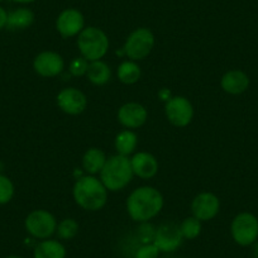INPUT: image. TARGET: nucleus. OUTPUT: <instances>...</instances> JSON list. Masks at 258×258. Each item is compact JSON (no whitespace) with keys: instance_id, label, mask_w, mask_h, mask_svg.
Returning <instances> with one entry per match:
<instances>
[{"instance_id":"f257e3e1","label":"nucleus","mask_w":258,"mask_h":258,"mask_svg":"<svg viewBox=\"0 0 258 258\" xmlns=\"http://www.w3.org/2000/svg\"><path fill=\"white\" fill-rule=\"evenodd\" d=\"M163 195L153 186L135 188L126 198V213L135 222H150L163 209Z\"/></svg>"},{"instance_id":"f03ea898","label":"nucleus","mask_w":258,"mask_h":258,"mask_svg":"<svg viewBox=\"0 0 258 258\" xmlns=\"http://www.w3.org/2000/svg\"><path fill=\"white\" fill-rule=\"evenodd\" d=\"M74 200L86 212H99L108 203V190L101 180L93 175L78 178L73 188Z\"/></svg>"},{"instance_id":"7ed1b4c3","label":"nucleus","mask_w":258,"mask_h":258,"mask_svg":"<svg viewBox=\"0 0 258 258\" xmlns=\"http://www.w3.org/2000/svg\"><path fill=\"white\" fill-rule=\"evenodd\" d=\"M133 173L131 158L128 156L114 155L106 160L103 170L100 171V180L108 191H120L125 188L132 181Z\"/></svg>"},{"instance_id":"20e7f679","label":"nucleus","mask_w":258,"mask_h":258,"mask_svg":"<svg viewBox=\"0 0 258 258\" xmlns=\"http://www.w3.org/2000/svg\"><path fill=\"white\" fill-rule=\"evenodd\" d=\"M109 44L106 33L98 27H86L78 36L79 51L89 62L103 58L108 53Z\"/></svg>"},{"instance_id":"39448f33","label":"nucleus","mask_w":258,"mask_h":258,"mask_svg":"<svg viewBox=\"0 0 258 258\" xmlns=\"http://www.w3.org/2000/svg\"><path fill=\"white\" fill-rule=\"evenodd\" d=\"M155 47V36L152 31L146 27L135 29L125 39L123 46V54L132 61H141L150 56Z\"/></svg>"},{"instance_id":"423d86ee","label":"nucleus","mask_w":258,"mask_h":258,"mask_svg":"<svg viewBox=\"0 0 258 258\" xmlns=\"http://www.w3.org/2000/svg\"><path fill=\"white\" fill-rule=\"evenodd\" d=\"M57 219L52 213L44 209H37L29 213L24 220V227L28 234L37 239H49L56 233Z\"/></svg>"},{"instance_id":"0eeeda50","label":"nucleus","mask_w":258,"mask_h":258,"mask_svg":"<svg viewBox=\"0 0 258 258\" xmlns=\"http://www.w3.org/2000/svg\"><path fill=\"white\" fill-rule=\"evenodd\" d=\"M230 234L242 247L252 245L258 239V219L252 213L243 212L235 215L230 224Z\"/></svg>"},{"instance_id":"6e6552de","label":"nucleus","mask_w":258,"mask_h":258,"mask_svg":"<svg viewBox=\"0 0 258 258\" xmlns=\"http://www.w3.org/2000/svg\"><path fill=\"white\" fill-rule=\"evenodd\" d=\"M165 114L172 125L183 128L187 126L194 119V106L185 96H172L166 101Z\"/></svg>"},{"instance_id":"1a4fd4ad","label":"nucleus","mask_w":258,"mask_h":258,"mask_svg":"<svg viewBox=\"0 0 258 258\" xmlns=\"http://www.w3.org/2000/svg\"><path fill=\"white\" fill-rule=\"evenodd\" d=\"M220 210V200L215 194L204 191L198 194L191 202V213L192 217L200 222H209L214 219Z\"/></svg>"},{"instance_id":"9d476101","label":"nucleus","mask_w":258,"mask_h":258,"mask_svg":"<svg viewBox=\"0 0 258 258\" xmlns=\"http://www.w3.org/2000/svg\"><path fill=\"white\" fill-rule=\"evenodd\" d=\"M85 28V18L83 13L75 8L64 9L56 19V29L63 38L79 36Z\"/></svg>"},{"instance_id":"9b49d317","label":"nucleus","mask_w":258,"mask_h":258,"mask_svg":"<svg viewBox=\"0 0 258 258\" xmlns=\"http://www.w3.org/2000/svg\"><path fill=\"white\" fill-rule=\"evenodd\" d=\"M56 103L58 108L69 115H79L88 106V98L76 88H64L57 94Z\"/></svg>"},{"instance_id":"f8f14e48","label":"nucleus","mask_w":258,"mask_h":258,"mask_svg":"<svg viewBox=\"0 0 258 258\" xmlns=\"http://www.w3.org/2000/svg\"><path fill=\"white\" fill-rule=\"evenodd\" d=\"M33 69L42 78H56L64 69L63 57L54 51H43L34 57Z\"/></svg>"},{"instance_id":"ddd939ff","label":"nucleus","mask_w":258,"mask_h":258,"mask_svg":"<svg viewBox=\"0 0 258 258\" xmlns=\"http://www.w3.org/2000/svg\"><path fill=\"white\" fill-rule=\"evenodd\" d=\"M182 240L180 225H176L175 223H163L156 229L153 244L160 252H173L182 244Z\"/></svg>"},{"instance_id":"4468645a","label":"nucleus","mask_w":258,"mask_h":258,"mask_svg":"<svg viewBox=\"0 0 258 258\" xmlns=\"http://www.w3.org/2000/svg\"><path fill=\"white\" fill-rule=\"evenodd\" d=\"M118 121L125 129H138L148 119V111L142 104L140 103H126L121 105L118 110Z\"/></svg>"},{"instance_id":"2eb2a0df","label":"nucleus","mask_w":258,"mask_h":258,"mask_svg":"<svg viewBox=\"0 0 258 258\" xmlns=\"http://www.w3.org/2000/svg\"><path fill=\"white\" fill-rule=\"evenodd\" d=\"M131 165L135 176H138L142 180H150L155 177L160 168L157 158L150 152L135 153V156L131 158Z\"/></svg>"},{"instance_id":"dca6fc26","label":"nucleus","mask_w":258,"mask_h":258,"mask_svg":"<svg viewBox=\"0 0 258 258\" xmlns=\"http://www.w3.org/2000/svg\"><path fill=\"white\" fill-rule=\"evenodd\" d=\"M220 86L230 95H240L249 88V78L242 70L227 71L220 79Z\"/></svg>"},{"instance_id":"f3484780","label":"nucleus","mask_w":258,"mask_h":258,"mask_svg":"<svg viewBox=\"0 0 258 258\" xmlns=\"http://www.w3.org/2000/svg\"><path fill=\"white\" fill-rule=\"evenodd\" d=\"M106 157L105 152L98 147H91L84 153L83 156V168L88 175H96L100 173L103 170L104 165H105Z\"/></svg>"},{"instance_id":"a211bd4d","label":"nucleus","mask_w":258,"mask_h":258,"mask_svg":"<svg viewBox=\"0 0 258 258\" xmlns=\"http://www.w3.org/2000/svg\"><path fill=\"white\" fill-rule=\"evenodd\" d=\"M86 78L93 85L103 86L110 81L111 69L103 59L89 62V69L86 73Z\"/></svg>"},{"instance_id":"6ab92c4d","label":"nucleus","mask_w":258,"mask_h":258,"mask_svg":"<svg viewBox=\"0 0 258 258\" xmlns=\"http://www.w3.org/2000/svg\"><path fill=\"white\" fill-rule=\"evenodd\" d=\"M34 258H64L66 248L61 242L54 239H44L36 245Z\"/></svg>"},{"instance_id":"aec40b11","label":"nucleus","mask_w":258,"mask_h":258,"mask_svg":"<svg viewBox=\"0 0 258 258\" xmlns=\"http://www.w3.org/2000/svg\"><path fill=\"white\" fill-rule=\"evenodd\" d=\"M34 13L28 8H18L8 13L7 28L11 31H22L27 29L33 24Z\"/></svg>"},{"instance_id":"412c9836","label":"nucleus","mask_w":258,"mask_h":258,"mask_svg":"<svg viewBox=\"0 0 258 258\" xmlns=\"http://www.w3.org/2000/svg\"><path fill=\"white\" fill-rule=\"evenodd\" d=\"M114 146L118 152V155L121 156H131L135 153L138 146V137L133 131L131 129H124L121 132L116 135L115 141H114Z\"/></svg>"},{"instance_id":"4be33fe9","label":"nucleus","mask_w":258,"mask_h":258,"mask_svg":"<svg viewBox=\"0 0 258 258\" xmlns=\"http://www.w3.org/2000/svg\"><path fill=\"white\" fill-rule=\"evenodd\" d=\"M116 75H118L120 83L125 84V85H133V84L140 81L142 71H141V68L137 64V62L128 59V61H124L119 64Z\"/></svg>"},{"instance_id":"5701e85b","label":"nucleus","mask_w":258,"mask_h":258,"mask_svg":"<svg viewBox=\"0 0 258 258\" xmlns=\"http://www.w3.org/2000/svg\"><path fill=\"white\" fill-rule=\"evenodd\" d=\"M79 223L74 218H64L57 224L56 234L62 240H71L78 235Z\"/></svg>"},{"instance_id":"b1692460","label":"nucleus","mask_w":258,"mask_h":258,"mask_svg":"<svg viewBox=\"0 0 258 258\" xmlns=\"http://www.w3.org/2000/svg\"><path fill=\"white\" fill-rule=\"evenodd\" d=\"M180 232L183 239H195L202 233V222L195 217H187L180 224Z\"/></svg>"},{"instance_id":"393cba45","label":"nucleus","mask_w":258,"mask_h":258,"mask_svg":"<svg viewBox=\"0 0 258 258\" xmlns=\"http://www.w3.org/2000/svg\"><path fill=\"white\" fill-rule=\"evenodd\" d=\"M14 197V185L9 177L0 175V205L8 204Z\"/></svg>"},{"instance_id":"a878e982","label":"nucleus","mask_w":258,"mask_h":258,"mask_svg":"<svg viewBox=\"0 0 258 258\" xmlns=\"http://www.w3.org/2000/svg\"><path fill=\"white\" fill-rule=\"evenodd\" d=\"M140 227L137 228V237L142 244H148V243H153L156 235V229L157 228L153 227L151 223L145 222L140 223Z\"/></svg>"},{"instance_id":"bb28decb","label":"nucleus","mask_w":258,"mask_h":258,"mask_svg":"<svg viewBox=\"0 0 258 258\" xmlns=\"http://www.w3.org/2000/svg\"><path fill=\"white\" fill-rule=\"evenodd\" d=\"M89 69V61L84 58L83 56L75 57L73 61L69 64V71L75 78H81V76H86Z\"/></svg>"},{"instance_id":"cd10ccee","label":"nucleus","mask_w":258,"mask_h":258,"mask_svg":"<svg viewBox=\"0 0 258 258\" xmlns=\"http://www.w3.org/2000/svg\"><path fill=\"white\" fill-rule=\"evenodd\" d=\"M160 249L153 243L142 244L136 252L135 258H158Z\"/></svg>"},{"instance_id":"c85d7f7f","label":"nucleus","mask_w":258,"mask_h":258,"mask_svg":"<svg viewBox=\"0 0 258 258\" xmlns=\"http://www.w3.org/2000/svg\"><path fill=\"white\" fill-rule=\"evenodd\" d=\"M7 21H8V13L3 7H0V29L6 28Z\"/></svg>"},{"instance_id":"c756f323","label":"nucleus","mask_w":258,"mask_h":258,"mask_svg":"<svg viewBox=\"0 0 258 258\" xmlns=\"http://www.w3.org/2000/svg\"><path fill=\"white\" fill-rule=\"evenodd\" d=\"M158 98L163 101H168L172 98V95H171V91L168 89H161L160 93H158Z\"/></svg>"},{"instance_id":"7c9ffc66","label":"nucleus","mask_w":258,"mask_h":258,"mask_svg":"<svg viewBox=\"0 0 258 258\" xmlns=\"http://www.w3.org/2000/svg\"><path fill=\"white\" fill-rule=\"evenodd\" d=\"M253 249H252V252H253V257L254 258H258V240H255L254 243H253Z\"/></svg>"},{"instance_id":"2f4dec72","label":"nucleus","mask_w":258,"mask_h":258,"mask_svg":"<svg viewBox=\"0 0 258 258\" xmlns=\"http://www.w3.org/2000/svg\"><path fill=\"white\" fill-rule=\"evenodd\" d=\"M13 2H16V3H19V4H29V3H33L34 0H13Z\"/></svg>"},{"instance_id":"473e14b6","label":"nucleus","mask_w":258,"mask_h":258,"mask_svg":"<svg viewBox=\"0 0 258 258\" xmlns=\"http://www.w3.org/2000/svg\"><path fill=\"white\" fill-rule=\"evenodd\" d=\"M6 258H22V257H19V255H8V257Z\"/></svg>"},{"instance_id":"72a5a7b5","label":"nucleus","mask_w":258,"mask_h":258,"mask_svg":"<svg viewBox=\"0 0 258 258\" xmlns=\"http://www.w3.org/2000/svg\"><path fill=\"white\" fill-rule=\"evenodd\" d=\"M2 2H3V0H0V3H2Z\"/></svg>"}]
</instances>
